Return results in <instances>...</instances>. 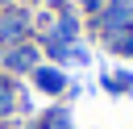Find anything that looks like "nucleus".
<instances>
[{"label": "nucleus", "instance_id": "nucleus-6", "mask_svg": "<svg viewBox=\"0 0 133 129\" xmlns=\"http://www.w3.org/2000/svg\"><path fill=\"white\" fill-rule=\"evenodd\" d=\"M100 87L108 96H129L133 92V71H104L100 75Z\"/></svg>", "mask_w": 133, "mask_h": 129}, {"label": "nucleus", "instance_id": "nucleus-9", "mask_svg": "<svg viewBox=\"0 0 133 129\" xmlns=\"http://www.w3.org/2000/svg\"><path fill=\"white\" fill-rule=\"evenodd\" d=\"M0 129H21V125H12V121H8V125H0Z\"/></svg>", "mask_w": 133, "mask_h": 129}, {"label": "nucleus", "instance_id": "nucleus-5", "mask_svg": "<svg viewBox=\"0 0 133 129\" xmlns=\"http://www.w3.org/2000/svg\"><path fill=\"white\" fill-rule=\"evenodd\" d=\"M33 129H75L71 104H50V108H42L37 121H33Z\"/></svg>", "mask_w": 133, "mask_h": 129}, {"label": "nucleus", "instance_id": "nucleus-4", "mask_svg": "<svg viewBox=\"0 0 133 129\" xmlns=\"http://www.w3.org/2000/svg\"><path fill=\"white\" fill-rule=\"evenodd\" d=\"M29 79H33V87L46 92V96H66V83H71V75H66L62 67H54V62H42Z\"/></svg>", "mask_w": 133, "mask_h": 129}, {"label": "nucleus", "instance_id": "nucleus-1", "mask_svg": "<svg viewBox=\"0 0 133 129\" xmlns=\"http://www.w3.org/2000/svg\"><path fill=\"white\" fill-rule=\"evenodd\" d=\"M42 67V46L33 42H21V46H4L0 50V75H33Z\"/></svg>", "mask_w": 133, "mask_h": 129}, {"label": "nucleus", "instance_id": "nucleus-7", "mask_svg": "<svg viewBox=\"0 0 133 129\" xmlns=\"http://www.w3.org/2000/svg\"><path fill=\"white\" fill-rule=\"evenodd\" d=\"M66 62H71V67H87V62H91V54H87V46H79V42H71V46H66Z\"/></svg>", "mask_w": 133, "mask_h": 129}, {"label": "nucleus", "instance_id": "nucleus-8", "mask_svg": "<svg viewBox=\"0 0 133 129\" xmlns=\"http://www.w3.org/2000/svg\"><path fill=\"white\" fill-rule=\"evenodd\" d=\"M71 4H79L83 12H100V0H71Z\"/></svg>", "mask_w": 133, "mask_h": 129}, {"label": "nucleus", "instance_id": "nucleus-2", "mask_svg": "<svg viewBox=\"0 0 133 129\" xmlns=\"http://www.w3.org/2000/svg\"><path fill=\"white\" fill-rule=\"evenodd\" d=\"M29 25H33V17H29L25 8L0 12V46H21V42H29Z\"/></svg>", "mask_w": 133, "mask_h": 129}, {"label": "nucleus", "instance_id": "nucleus-3", "mask_svg": "<svg viewBox=\"0 0 133 129\" xmlns=\"http://www.w3.org/2000/svg\"><path fill=\"white\" fill-rule=\"evenodd\" d=\"M21 108H29V100H25L21 83H17L12 75H0V125H8Z\"/></svg>", "mask_w": 133, "mask_h": 129}]
</instances>
